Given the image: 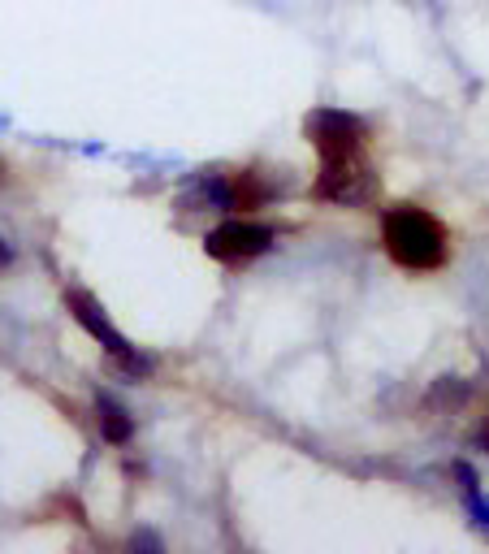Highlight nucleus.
<instances>
[{
    "label": "nucleus",
    "instance_id": "obj_1",
    "mask_svg": "<svg viewBox=\"0 0 489 554\" xmlns=\"http://www.w3.org/2000/svg\"><path fill=\"white\" fill-rule=\"evenodd\" d=\"M381 234H386V252L394 265H403V269H442L446 265V230L425 208H412V204L390 208Z\"/></svg>",
    "mask_w": 489,
    "mask_h": 554
},
{
    "label": "nucleus",
    "instance_id": "obj_2",
    "mask_svg": "<svg viewBox=\"0 0 489 554\" xmlns=\"http://www.w3.org/2000/svg\"><path fill=\"white\" fill-rule=\"evenodd\" d=\"M65 308H70V316H74V321L83 325L87 334L96 338L100 347L109 351L113 360L126 368V373L143 377V373H148V368H152V364L143 360V355H139L135 347H130V338L122 334V329H117V325L109 321V312L100 308V299H96V295H87V290H65Z\"/></svg>",
    "mask_w": 489,
    "mask_h": 554
},
{
    "label": "nucleus",
    "instance_id": "obj_3",
    "mask_svg": "<svg viewBox=\"0 0 489 554\" xmlns=\"http://www.w3.org/2000/svg\"><path fill=\"white\" fill-rule=\"evenodd\" d=\"M316 195L329 200V204H368V200H373V195H377V178H373V165L364 161V152L321 161Z\"/></svg>",
    "mask_w": 489,
    "mask_h": 554
},
{
    "label": "nucleus",
    "instance_id": "obj_4",
    "mask_svg": "<svg viewBox=\"0 0 489 554\" xmlns=\"http://www.w3.org/2000/svg\"><path fill=\"white\" fill-rule=\"evenodd\" d=\"M303 135H308V143L321 152V161L364 152V122L347 109H312L303 117Z\"/></svg>",
    "mask_w": 489,
    "mask_h": 554
},
{
    "label": "nucleus",
    "instance_id": "obj_5",
    "mask_svg": "<svg viewBox=\"0 0 489 554\" xmlns=\"http://www.w3.org/2000/svg\"><path fill=\"white\" fill-rule=\"evenodd\" d=\"M273 247V230L260 226V221H221L217 230L204 234V252L221 260V265H243V260H256Z\"/></svg>",
    "mask_w": 489,
    "mask_h": 554
},
{
    "label": "nucleus",
    "instance_id": "obj_6",
    "mask_svg": "<svg viewBox=\"0 0 489 554\" xmlns=\"http://www.w3.org/2000/svg\"><path fill=\"white\" fill-rule=\"evenodd\" d=\"M96 425L104 433V442H113V446H126L130 438H135V420H130L126 407L117 399H109V394L96 399Z\"/></svg>",
    "mask_w": 489,
    "mask_h": 554
},
{
    "label": "nucleus",
    "instance_id": "obj_7",
    "mask_svg": "<svg viewBox=\"0 0 489 554\" xmlns=\"http://www.w3.org/2000/svg\"><path fill=\"white\" fill-rule=\"evenodd\" d=\"M5 265H9V243L0 239V269H5Z\"/></svg>",
    "mask_w": 489,
    "mask_h": 554
}]
</instances>
